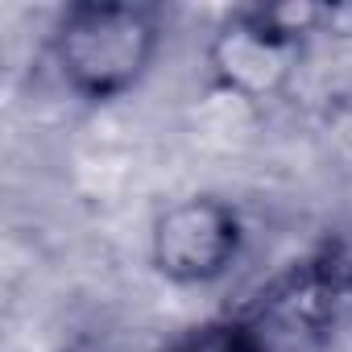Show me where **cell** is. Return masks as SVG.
<instances>
[{
	"label": "cell",
	"instance_id": "4",
	"mask_svg": "<svg viewBox=\"0 0 352 352\" xmlns=\"http://www.w3.org/2000/svg\"><path fill=\"white\" fill-rule=\"evenodd\" d=\"M249 228L232 199L195 191L166 204L149 224V265L162 282L204 290L224 282L245 257Z\"/></svg>",
	"mask_w": 352,
	"mask_h": 352
},
{
	"label": "cell",
	"instance_id": "5",
	"mask_svg": "<svg viewBox=\"0 0 352 352\" xmlns=\"http://www.w3.org/2000/svg\"><path fill=\"white\" fill-rule=\"evenodd\" d=\"M153 352H270V344L253 331V323L241 311H232V315H216L179 331Z\"/></svg>",
	"mask_w": 352,
	"mask_h": 352
},
{
	"label": "cell",
	"instance_id": "1",
	"mask_svg": "<svg viewBox=\"0 0 352 352\" xmlns=\"http://www.w3.org/2000/svg\"><path fill=\"white\" fill-rule=\"evenodd\" d=\"M166 42V13L149 0H75L46 38L50 63L83 104H116L145 83Z\"/></svg>",
	"mask_w": 352,
	"mask_h": 352
},
{
	"label": "cell",
	"instance_id": "2",
	"mask_svg": "<svg viewBox=\"0 0 352 352\" xmlns=\"http://www.w3.org/2000/svg\"><path fill=\"white\" fill-rule=\"evenodd\" d=\"M336 21L323 5H245L224 13L208 42V71L220 91L261 104L290 87L311 42Z\"/></svg>",
	"mask_w": 352,
	"mask_h": 352
},
{
	"label": "cell",
	"instance_id": "3",
	"mask_svg": "<svg viewBox=\"0 0 352 352\" xmlns=\"http://www.w3.org/2000/svg\"><path fill=\"white\" fill-rule=\"evenodd\" d=\"M352 302V236H327L307 257L274 274L241 315L270 352H311L323 344Z\"/></svg>",
	"mask_w": 352,
	"mask_h": 352
}]
</instances>
